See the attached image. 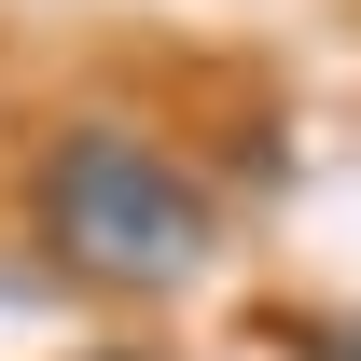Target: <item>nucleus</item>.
<instances>
[{
    "label": "nucleus",
    "mask_w": 361,
    "mask_h": 361,
    "mask_svg": "<svg viewBox=\"0 0 361 361\" xmlns=\"http://www.w3.org/2000/svg\"><path fill=\"white\" fill-rule=\"evenodd\" d=\"M28 236H42L56 278H84V292H180V278H209L223 250V209H209V180L167 167L139 126H56L28 153Z\"/></svg>",
    "instance_id": "obj_1"
},
{
    "label": "nucleus",
    "mask_w": 361,
    "mask_h": 361,
    "mask_svg": "<svg viewBox=\"0 0 361 361\" xmlns=\"http://www.w3.org/2000/svg\"><path fill=\"white\" fill-rule=\"evenodd\" d=\"M292 361H361V319H306V334H292Z\"/></svg>",
    "instance_id": "obj_2"
}]
</instances>
